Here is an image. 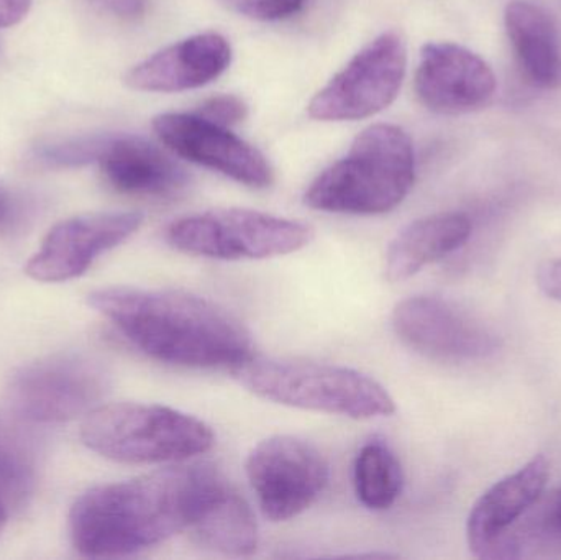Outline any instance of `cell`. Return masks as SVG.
Wrapping results in <instances>:
<instances>
[{"label":"cell","mask_w":561,"mask_h":560,"mask_svg":"<svg viewBox=\"0 0 561 560\" xmlns=\"http://www.w3.org/2000/svg\"><path fill=\"white\" fill-rule=\"evenodd\" d=\"M7 518H9V513H7V506L0 502V535H2L3 528H5Z\"/></svg>","instance_id":"cell-30"},{"label":"cell","mask_w":561,"mask_h":560,"mask_svg":"<svg viewBox=\"0 0 561 560\" xmlns=\"http://www.w3.org/2000/svg\"><path fill=\"white\" fill-rule=\"evenodd\" d=\"M507 38L524 76L537 88L561 84L560 33L552 16L536 3L513 0L504 12Z\"/></svg>","instance_id":"cell-18"},{"label":"cell","mask_w":561,"mask_h":560,"mask_svg":"<svg viewBox=\"0 0 561 560\" xmlns=\"http://www.w3.org/2000/svg\"><path fill=\"white\" fill-rule=\"evenodd\" d=\"M194 114L220 127L230 128L245 121L249 115V105L237 95L220 94L204 101Z\"/></svg>","instance_id":"cell-25"},{"label":"cell","mask_w":561,"mask_h":560,"mask_svg":"<svg viewBox=\"0 0 561 560\" xmlns=\"http://www.w3.org/2000/svg\"><path fill=\"white\" fill-rule=\"evenodd\" d=\"M36 480V459L32 444L15 427L0 421V502L22 505Z\"/></svg>","instance_id":"cell-22"},{"label":"cell","mask_w":561,"mask_h":560,"mask_svg":"<svg viewBox=\"0 0 561 560\" xmlns=\"http://www.w3.org/2000/svg\"><path fill=\"white\" fill-rule=\"evenodd\" d=\"M232 62V46L207 32L167 46L128 69L124 82L134 91L183 92L216 81Z\"/></svg>","instance_id":"cell-14"},{"label":"cell","mask_w":561,"mask_h":560,"mask_svg":"<svg viewBox=\"0 0 561 560\" xmlns=\"http://www.w3.org/2000/svg\"><path fill=\"white\" fill-rule=\"evenodd\" d=\"M104 9L122 19H137L144 15L147 0H98Z\"/></svg>","instance_id":"cell-29"},{"label":"cell","mask_w":561,"mask_h":560,"mask_svg":"<svg viewBox=\"0 0 561 560\" xmlns=\"http://www.w3.org/2000/svg\"><path fill=\"white\" fill-rule=\"evenodd\" d=\"M229 485L214 464L181 462L82 493L69 536L85 558H124L190 532Z\"/></svg>","instance_id":"cell-1"},{"label":"cell","mask_w":561,"mask_h":560,"mask_svg":"<svg viewBox=\"0 0 561 560\" xmlns=\"http://www.w3.org/2000/svg\"><path fill=\"white\" fill-rule=\"evenodd\" d=\"M263 400L353 420L391 416L396 403L379 381L362 372L304 358H250L232 372Z\"/></svg>","instance_id":"cell-4"},{"label":"cell","mask_w":561,"mask_h":560,"mask_svg":"<svg viewBox=\"0 0 561 560\" xmlns=\"http://www.w3.org/2000/svg\"><path fill=\"white\" fill-rule=\"evenodd\" d=\"M408 68V48L398 32H385L356 53L307 105L322 122L362 121L392 104Z\"/></svg>","instance_id":"cell-8"},{"label":"cell","mask_w":561,"mask_h":560,"mask_svg":"<svg viewBox=\"0 0 561 560\" xmlns=\"http://www.w3.org/2000/svg\"><path fill=\"white\" fill-rule=\"evenodd\" d=\"M313 229L300 220L229 207L174 220L167 240L178 252L210 260H265L306 249Z\"/></svg>","instance_id":"cell-6"},{"label":"cell","mask_w":561,"mask_h":560,"mask_svg":"<svg viewBox=\"0 0 561 560\" xmlns=\"http://www.w3.org/2000/svg\"><path fill=\"white\" fill-rule=\"evenodd\" d=\"M549 477V459L539 454L480 496L467 523L468 546L477 558H491L507 532L542 499Z\"/></svg>","instance_id":"cell-15"},{"label":"cell","mask_w":561,"mask_h":560,"mask_svg":"<svg viewBox=\"0 0 561 560\" xmlns=\"http://www.w3.org/2000/svg\"><path fill=\"white\" fill-rule=\"evenodd\" d=\"M471 230L470 217L461 213L434 214L414 220L389 243L385 278L391 283L412 278L425 266L463 247Z\"/></svg>","instance_id":"cell-17"},{"label":"cell","mask_w":561,"mask_h":560,"mask_svg":"<svg viewBox=\"0 0 561 560\" xmlns=\"http://www.w3.org/2000/svg\"><path fill=\"white\" fill-rule=\"evenodd\" d=\"M401 460L385 441L373 439L359 449L355 460V490L359 502L373 512L391 508L402 493Z\"/></svg>","instance_id":"cell-21"},{"label":"cell","mask_w":561,"mask_h":560,"mask_svg":"<svg viewBox=\"0 0 561 560\" xmlns=\"http://www.w3.org/2000/svg\"><path fill=\"white\" fill-rule=\"evenodd\" d=\"M112 134L65 138L36 148L33 160L46 168H76L94 163L104 153Z\"/></svg>","instance_id":"cell-23"},{"label":"cell","mask_w":561,"mask_h":560,"mask_svg":"<svg viewBox=\"0 0 561 560\" xmlns=\"http://www.w3.org/2000/svg\"><path fill=\"white\" fill-rule=\"evenodd\" d=\"M537 283L549 298L561 302V259L543 263L537 272Z\"/></svg>","instance_id":"cell-26"},{"label":"cell","mask_w":561,"mask_h":560,"mask_svg":"<svg viewBox=\"0 0 561 560\" xmlns=\"http://www.w3.org/2000/svg\"><path fill=\"white\" fill-rule=\"evenodd\" d=\"M190 532L201 548L220 555L250 556L259 548L255 513L230 483Z\"/></svg>","instance_id":"cell-19"},{"label":"cell","mask_w":561,"mask_h":560,"mask_svg":"<svg viewBox=\"0 0 561 560\" xmlns=\"http://www.w3.org/2000/svg\"><path fill=\"white\" fill-rule=\"evenodd\" d=\"M247 476L263 515L279 523L296 518L319 500L329 485L330 469L309 441L272 436L250 453Z\"/></svg>","instance_id":"cell-9"},{"label":"cell","mask_w":561,"mask_h":560,"mask_svg":"<svg viewBox=\"0 0 561 560\" xmlns=\"http://www.w3.org/2000/svg\"><path fill=\"white\" fill-rule=\"evenodd\" d=\"M561 489L537 502L507 535L490 559L560 558Z\"/></svg>","instance_id":"cell-20"},{"label":"cell","mask_w":561,"mask_h":560,"mask_svg":"<svg viewBox=\"0 0 561 560\" xmlns=\"http://www.w3.org/2000/svg\"><path fill=\"white\" fill-rule=\"evenodd\" d=\"M158 138L178 157L219 171L224 176L250 187L272 186V164L259 148L194 114L168 112L153 118Z\"/></svg>","instance_id":"cell-12"},{"label":"cell","mask_w":561,"mask_h":560,"mask_svg":"<svg viewBox=\"0 0 561 560\" xmlns=\"http://www.w3.org/2000/svg\"><path fill=\"white\" fill-rule=\"evenodd\" d=\"M98 163L107 183L130 196H173L190 183L178 161L135 135L112 134Z\"/></svg>","instance_id":"cell-16"},{"label":"cell","mask_w":561,"mask_h":560,"mask_svg":"<svg viewBox=\"0 0 561 560\" xmlns=\"http://www.w3.org/2000/svg\"><path fill=\"white\" fill-rule=\"evenodd\" d=\"M81 441L114 462L131 466L181 464L209 453L216 444L210 426L196 416L161 404H99L85 414Z\"/></svg>","instance_id":"cell-5"},{"label":"cell","mask_w":561,"mask_h":560,"mask_svg":"<svg viewBox=\"0 0 561 560\" xmlns=\"http://www.w3.org/2000/svg\"><path fill=\"white\" fill-rule=\"evenodd\" d=\"M493 68L477 53L450 42L422 46L415 71V92L435 114L461 115L481 111L496 95Z\"/></svg>","instance_id":"cell-13"},{"label":"cell","mask_w":561,"mask_h":560,"mask_svg":"<svg viewBox=\"0 0 561 560\" xmlns=\"http://www.w3.org/2000/svg\"><path fill=\"white\" fill-rule=\"evenodd\" d=\"M392 329L409 348L435 361H480L500 347L486 325L438 296H411L398 302Z\"/></svg>","instance_id":"cell-10"},{"label":"cell","mask_w":561,"mask_h":560,"mask_svg":"<svg viewBox=\"0 0 561 560\" xmlns=\"http://www.w3.org/2000/svg\"><path fill=\"white\" fill-rule=\"evenodd\" d=\"M144 224L140 213H91L56 224L25 265L30 278L62 283L84 275L108 250L130 239Z\"/></svg>","instance_id":"cell-11"},{"label":"cell","mask_w":561,"mask_h":560,"mask_svg":"<svg viewBox=\"0 0 561 560\" xmlns=\"http://www.w3.org/2000/svg\"><path fill=\"white\" fill-rule=\"evenodd\" d=\"M32 0H0V28L16 25L25 19Z\"/></svg>","instance_id":"cell-28"},{"label":"cell","mask_w":561,"mask_h":560,"mask_svg":"<svg viewBox=\"0 0 561 560\" xmlns=\"http://www.w3.org/2000/svg\"><path fill=\"white\" fill-rule=\"evenodd\" d=\"M227 9L262 22L289 19L302 9L306 0H220Z\"/></svg>","instance_id":"cell-24"},{"label":"cell","mask_w":561,"mask_h":560,"mask_svg":"<svg viewBox=\"0 0 561 560\" xmlns=\"http://www.w3.org/2000/svg\"><path fill=\"white\" fill-rule=\"evenodd\" d=\"M111 388V375L98 358L59 352L20 367L7 387L10 407L33 423H62L85 416Z\"/></svg>","instance_id":"cell-7"},{"label":"cell","mask_w":561,"mask_h":560,"mask_svg":"<svg viewBox=\"0 0 561 560\" xmlns=\"http://www.w3.org/2000/svg\"><path fill=\"white\" fill-rule=\"evenodd\" d=\"M19 206L12 194L0 186V236L10 233L19 222Z\"/></svg>","instance_id":"cell-27"},{"label":"cell","mask_w":561,"mask_h":560,"mask_svg":"<svg viewBox=\"0 0 561 560\" xmlns=\"http://www.w3.org/2000/svg\"><path fill=\"white\" fill-rule=\"evenodd\" d=\"M88 302L134 347L161 364L233 372L255 357L245 324L193 293L112 286L92 292Z\"/></svg>","instance_id":"cell-2"},{"label":"cell","mask_w":561,"mask_h":560,"mask_svg":"<svg viewBox=\"0 0 561 560\" xmlns=\"http://www.w3.org/2000/svg\"><path fill=\"white\" fill-rule=\"evenodd\" d=\"M414 181L411 137L398 125L376 124L355 138L346 157L312 181L304 203L323 213L378 216L396 209Z\"/></svg>","instance_id":"cell-3"}]
</instances>
